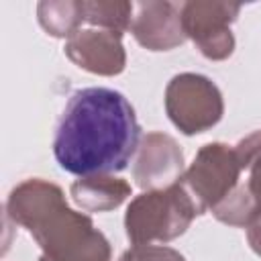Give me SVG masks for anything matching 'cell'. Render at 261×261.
Instances as JSON below:
<instances>
[{
  "label": "cell",
  "mask_w": 261,
  "mask_h": 261,
  "mask_svg": "<svg viewBox=\"0 0 261 261\" xmlns=\"http://www.w3.org/2000/svg\"><path fill=\"white\" fill-rule=\"evenodd\" d=\"M73 202L86 212H106L118 208L128 196L130 186L112 175H90L71 184Z\"/></svg>",
  "instance_id": "30bf717a"
},
{
  "label": "cell",
  "mask_w": 261,
  "mask_h": 261,
  "mask_svg": "<svg viewBox=\"0 0 261 261\" xmlns=\"http://www.w3.org/2000/svg\"><path fill=\"white\" fill-rule=\"evenodd\" d=\"M165 110L184 135H196L222 118L224 104L212 80L200 73H179L167 84Z\"/></svg>",
  "instance_id": "5b68a950"
},
{
  "label": "cell",
  "mask_w": 261,
  "mask_h": 261,
  "mask_svg": "<svg viewBox=\"0 0 261 261\" xmlns=\"http://www.w3.org/2000/svg\"><path fill=\"white\" fill-rule=\"evenodd\" d=\"M130 33L139 45L149 51H167L184 43L181 4L175 2H139L135 4Z\"/></svg>",
  "instance_id": "9c48e42d"
},
{
  "label": "cell",
  "mask_w": 261,
  "mask_h": 261,
  "mask_svg": "<svg viewBox=\"0 0 261 261\" xmlns=\"http://www.w3.org/2000/svg\"><path fill=\"white\" fill-rule=\"evenodd\" d=\"M65 55L77 67L98 75H116L126 63L122 33L108 29H80L67 39Z\"/></svg>",
  "instance_id": "ba28073f"
},
{
  "label": "cell",
  "mask_w": 261,
  "mask_h": 261,
  "mask_svg": "<svg viewBox=\"0 0 261 261\" xmlns=\"http://www.w3.org/2000/svg\"><path fill=\"white\" fill-rule=\"evenodd\" d=\"M247 239L251 249L261 257V216H257L249 226H247Z\"/></svg>",
  "instance_id": "9a60e30c"
},
{
  "label": "cell",
  "mask_w": 261,
  "mask_h": 261,
  "mask_svg": "<svg viewBox=\"0 0 261 261\" xmlns=\"http://www.w3.org/2000/svg\"><path fill=\"white\" fill-rule=\"evenodd\" d=\"M139 137L135 108L120 92L84 88L71 94L59 116L53 155L73 175H110L128 165Z\"/></svg>",
  "instance_id": "6da1fadb"
},
{
  "label": "cell",
  "mask_w": 261,
  "mask_h": 261,
  "mask_svg": "<svg viewBox=\"0 0 261 261\" xmlns=\"http://www.w3.org/2000/svg\"><path fill=\"white\" fill-rule=\"evenodd\" d=\"M118 261H186V259H184V255H179L171 247H161V245H135L128 251H124Z\"/></svg>",
  "instance_id": "5bb4252c"
},
{
  "label": "cell",
  "mask_w": 261,
  "mask_h": 261,
  "mask_svg": "<svg viewBox=\"0 0 261 261\" xmlns=\"http://www.w3.org/2000/svg\"><path fill=\"white\" fill-rule=\"evenodd\" d=\"M8 216L41 247L39 261H110V243L90 216L67 206L59 186L43 179L18 184L6 200Z\"/></svg>",
  "instance_id": "7a4b0ae2"
},
{
  "label": "cell",
  "mask_w": 261,
  "mask_h": 261,
  "mask_svg": "<svg viewBox=\"0 0 261 261\" xmlns=\"http://www.w3.org/2000/svg\"><path fill=\"white\" fill-rule=\"evenodd\" d=\"M198 208L181 181L137 196L124 216L126 237L133 245L167 243L188 230Z\"/></svg>",
  "instance_id": "3957f363"
},
{
  "label": "cell",
  "mask_w": 261,
  "mask_h": 261,
  "mask_svg": "<svg viewBox=\"0 0 261 261\" xmlns=\"http://www.w3.org/2000/svg\"><path fill=\"white\" fill-rule=\"evenodd\" d=\"M241 173L243 167L234 147L224 143H208L198 151L194 163L184 171L179 181L192 196L198 212L204 214L206 210L212 212L232 194V190L239 186Z\"/></svg>",
  "instance_id": "277c9868"
},
{
  "label": "cell",
  "mask_w": 261,
  "mask_h": 261,
  "mask_svg": "<svg viewBox=\"0 0 261 261\" xmlns=\"http://www.w3.org/2000/svg\"><path fill=\"white\" fill-rule=\"evenodd\" d=\"M234 151L243 171H249V177L245 184H241V188L251 200L257 218L261 216V130H255L249 137L241 139L234 145Z\"/></svg>",
  "instance_id": "7c38bea8"
},
{
  "label": "cell",
  "mask_w": 261,
  "mask_h": 261,
  "mask_svg": "<svg viewBox=\"0 0 261 261\" xmlns=\"http://www.w3.org/2000/svg\"><path fill=\"white\" fill-rule=\"evenodd\" d=\"M84 4V20L100 27V29H108V31H116L122 33L126 29H130L133 22V10L135 4L133 2H102V0H92V2H82Z\"/></svg>",
  "instance_id": "4fadbf2b"
},
{
  "label": "cell",
  "mask_w": 261,
  "mask_h": 261,
  "mask_svg": "<svg viewBox=\"0 0 261 261\" xmlns=\"http://www.w3.org/2000/svg\"><path fill=\"white\" fill-rule=\"evenodd\" d=\"M241 6L234 2H186L181 4V27L200 53L208 59H226L234 49L230 24Z\"/></svg>",
  "instance_id": "8992f818"
},
{
  "label": "cell",
  "mask_w": 261,
  "mask_h": 261,
  "mask_svg": "<svg viewBox=\"0 0 261 261\" xmlns=\"http://www.w3.org/2000/svg\"><path fill=\"white\" fill-rule=\"evenodd\" d=\"M39 22L51 37H73L84 22L82 2H39L37 6Z\"/></svg>",
  "instance_id": "8fae6325"
},
{
  "label": "cell",
  "mask_w": 261,
  "mask_h": 261,
  "mask_svg": "<svg viewBox=\"0 0 261 261\" xmlns=\"http://www.w3.org/2000/svg\"><path fill=\"white\" fill-rule=\"evenodd\" d=\"M133 175L147 192L177 184L184 175V155L177 143L165 133H149L139 145Z\"/></svg>",
  "instance_id": "52a82bcc"
}]
</instances>
